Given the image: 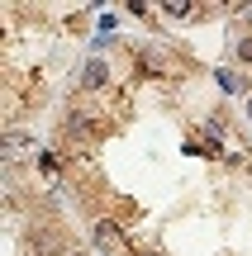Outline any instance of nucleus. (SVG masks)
<instances>
[{
    "label": "nucleus",
    "instance_id": "20e7f679",
    "mask_svg": "<svg viewBox=\"0 0 252 256\" xmlns=\"http://www.w3.org/2000/svg\"><path fill=\"white\" fill-rule=\"evenodd\" d=\"M238 52H243L247 62H252V38H243V43H238Z\"/></svg>",
    "mask_w": 252,
    "mask_h": 256
},
{
    "label": "nucleus",
    "instance_id": "f03ea898",
    "mask_svg": "<svg viewBox=\"0 0 252 256\" xmlns=\"http://www.w3.org/2000/svg\"><path fill=\"white\" fill-rule=\"evenodd\" d=\"M95 242H100V247H119V228H114V223H100V228H95Z\"/></svg>",
    "mask_w": 252,
    "mask_h": 256
},
{
    "label": "nucleus",
    "instance_id": "f257e3e1",
    "mask_svg": "<svg viewBox=\"0 0 252 256\" xmlns=\"http://www.w3.org/2000/svg\"><path fill=\"white\" fill-rule=\"evenodd\" d=\"M214 76H219V86H224L228 95H238V90H243V76H238V72H228V66H219Z\"/></svg>",
    "mask_w": 252,
    "mask_h": 256
},
{
    "label": "nucleus",
    "instance_id": "7ed1b4c3",
    "mask_svg": "<svg viewBox=\"0 0 252 256\" xmlns=\"http://www.w3.org/2000/svg\"><path fill=\"white\" fill-rule=\"evenodd\" d=\"M105 81V62H91L86 66V86H100Z\"/></svg>",
    "mask_w": 252,
    "mask_h": 256
}]
</instances>
